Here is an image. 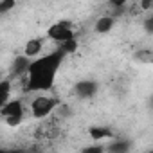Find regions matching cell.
Wrapping results in <instances>:
<instances>
[{
    "mask_svg": "<svg viewBox=\"0 0 153 153\" xmlns=\"http://www.w3.org/2000/svg\"><path fill=\"white\" fill-rule=\"evenodd\" d=\"M65 59V52L59 49L49 52V54H40L31 59L29 68H27V83H25V92H47L54 87L56 76L59 72V67Z\"/></svg>",
    "mask_w": 153,
    "mask_h": 153,
    "instance_id": "cell-1",
    "label": "cell"
},
{
    "mask_svg": "<svg viewBox=\"0 0 153 153\" xmlns=\"http://www.w3.org/2000/svg\"><path fill=\"white\" fill-rule=\"evenodd\" d=\"M58 105H59V101H58L56 97L38 96V97H34L33 103H31V114H33V117H36V119H45V117H49V115L56 110Z\"/></svg>",
    "mask_w": 153,
    "mask_h": 153,
    "instance_id": "cell-2",
    "label": "cell"
},
{
    "mask_svg": "<svg viewBox=\"0 0 153 153\" xmlns=\"http://www.w3.org/2000/svg\"><path fill=\"white\" fill-rule=\"evenodd\" d=\"M76 36V29H74V24L68 22V20H61V22H56L52 24L49 29H47V38L56 42V43H61L65 40H70Z\"/></svg>",
    "mask_w": 153,
    "mask_h": 153,
    "instance_id": "cell-3",
    "label": "cell"
},
{
    "mask_svg": "<svg viewBox=\"0 0 153 153\" xmlns=\"http://www.w3.org/2000/svg\"><path fill=\"white\" fill-rule=\"evenodd\" d=\"M97 90H99V85H97V81H94V79H81V81H78V83L74 85V94H76V97H79V99H83V101L96 97Z\"/></svg>",
    "mask_w": 153,
    "mask_h": 153,
    "instance_id": "cell-4",
    "label": "cell"
},
{
    "mask_svg": "<svg viewBox=\"0 0 153 153\" xmlns=\"http://www.w3.org/2000/svg\"><path fill=\"white\" fill-rule=\"evenodd\" d=\"M43 47H45V38H40V36L29 38V40L25 42V45H24V54L33 59V58H36V56L42 54Z\"/></svg>",
    "mask_w": 153,
    "mask_h": 153,
    "instance_id": "cell-5",
    "label": "cell"
},
{
    "mask_svg": "<svg viewBox=\"0 0 153 153\" xmlns=\"http://www.w3.org/2000/svg\"><path fill=\"white\" fill-rule=\"evenodd\" d=\"M0 114H2V117L24 114V103H22V99H9L7 103H4L2 106H0Z\"/></svg>",
    "mask_w": 153,
    "mask_h": 153,
    "instance_id": "cell-6",
    "label": "cell"
},
{
    "mask_svg": "<svg viewBox=\"0 0 153 153\" xmlns=\"http://www.w3.org/2000/svg\"><path fill=\"white\" fill-rule=\"evenodd\" d=\"M131 148H133V142L130 139H115L106 146L110 153H128Z\"/></svg>",
    "mask_w": 153,
    "mask_h": 153,
    "instance_id": "cell-7",
    "label": "cell"
},
{
    "mask_svg": "<svg viewBox=\"0 0 153 153\" xmlns=\"http://www.w3.org/2000/svg\"><path fill=\"white\" fill-rule=\"evenodd\" d=\"M114 25H115V18H114L112 15H108V16H101V18L96 22L94 31H96L97 34H106V33H110V31L114 29Z\"/></svg>",
    "mask_w": 153,
    "mask_h": 153,
    "instance_id": "cell-8",
    "label": "cell"
},
{
    "mask_svg": "<svg viewBox=\"0 0 153 153\" xmlns=\"http://www.w3.org/2000/svg\"><path fill=\"white\" fill-rule=\"evenodd\" d=\"M29 63H31V58H27L25 54H18V56L13 59V74H15V76H24V74H27Z\"/></svg>",
    "mask_w": 153,
    "mask_h": 153,
    "instance_id": "cell-9",
    "label": "cell"
},
{
    "mask_svg": "<svg viewBox=\"0 0 153 153\" xmlns=\"http://www.w3.org/2000/svg\"><path fill=\"white\" fill-rule=\"evenodd\" d=\"M88 135L94 140H103V139H112L114 131L110 128H106V126H90L88 128Z\"/></svg>",
    "mask_w": 153,
    "mask_h": 153,
    "instance_id": "cell-10",
    "label": "cell"
},
{
    "mask_svg": "<svg viewBox=\"0 0 153 153\" xmlns=\"http://www.w3.org/2000/svg\"><path fill=\"white\" fill-rule=\"evenodd\" d=\"M58 49H59L61 52H65V56H67V54H72V52L78 51V40H76V36L70 38V40H65V42L58 43Z\"/></svg>",
    "mask_w": 153,
    "mask_h": 153,
    "instance_id": "cell-11",
    "label": "cell"
},
{
    "mask_svg": "<svg viewBox=\"0 0 153 153\" xmlns=\"http://www.w3.org/2000/svg\"><path fill=\"white\" fill-rule=\"evenodd\" d=\"M9 96H11V81L2 79L0 81V106L9 101Z\"/></svg>",
    "mask_w": 153,
    "mask_h": 153,
    "instance_id": "cell-12",
    "label": "cell"
},
{
    "mask_svg": "<svg viewBox=\"0 0 153 153\" xmlns=\"http://www.w3.org/2000/svg\"><path fill=\"white\" fill-rule=\"evenodd\" d=\"M135 59L140 61V63H151V59H153L151 51H148V49H144V51H137V52H135Z\"/></svg>",
    "mask_w": 153,
    "mask_h": 153,
    "instance_id": "cell-13",
    "label": "cell"
},
{
    "mask_svg": "<svg viewBox=\"0 0 153 153\" xmlns=\"http://www.w3.org/2000/svg\"><path fill=\"white\" fill-rule=\"evenodd\" d=\"M110 7H114L115 9V15H119V13H123L124 9H126V4H128V0H110ZM115 15H112L114 18H115Z\"/></svg>",
    "mask_w": 153,
    "mask_h": 153,
    "instance_id": "cell-14",
    "label": "cell"
},
{
    "mask_svg": "<svg viewBox=\"0 0 153 153\" xmlns=\"http://www.w3.org/2000/svg\"><path fill=\"white\" fill-rule=\"evenodd\" d=\"M4 121H6V124H7V126L15 128V126L22 124V121H24V114H16V115H9V117H4Z\"/></svg>",
    "mask_w": 153,
    "mask_h": 153,
    "instance_id": "cell-15",
    "label": "cell"
},
{
    "mask_svg": "<svg viewBox=\"0 0 153 153\" xmlns=\"http://www.w3.org/2000/svg\"><path fill=\"white\" fill-rule=\"evenodd\" d=\"M16 6V0H0V15L9 13Z\"/></svg>",
    "mask_w": 153,
    "mask_h": 153,
    "instance_id": "cell-16",
    "label": "cell"
},
{
    "mask_svg": "<svg viewBox=\"0 0 153 153\" xmlns=\"http://www.w3.org/2000/svg\"><path fill=\"white\" fill-rule=\"evenodd\" d=\"M144 29H146L148 34H153V16H148L144 20Z\"/></svg>",
    "mask_w": 153,
    "mask_h": 153,
    "instance_id": "cell-17",
    "label": "cell"
},
{
    "mask_svg": "<svg viewBox=\"0 0 153 153\" xmlns=\"http://www.w3.org/2000/svg\"><path fill=\"white\" fill-rule=\"evenodd\" d=\"M105 148L103 146H97V144H94V146H88V148H83V151L85 153H99V151H103Z\"/></svg>",
    "mask_w": 153,
    "mask_h": 153,
    "instance_id": "cell-18",
    "label": "cell"
},
{
    "mask_svg": "<svg viewBox=\"0 0 153 153\" xmlns=\"http://www.w3.org/2000/svg\"><path fill=\"white\" fill-rule=\"evenodd\" d=\"M149 7H151V0H139V9L149 11Z\"/></svg>",
    "mask_w": 153,
    "mask_h": 153,
    "instance_id": "cell-19",
    "label": "cell"
}]
</instances>
